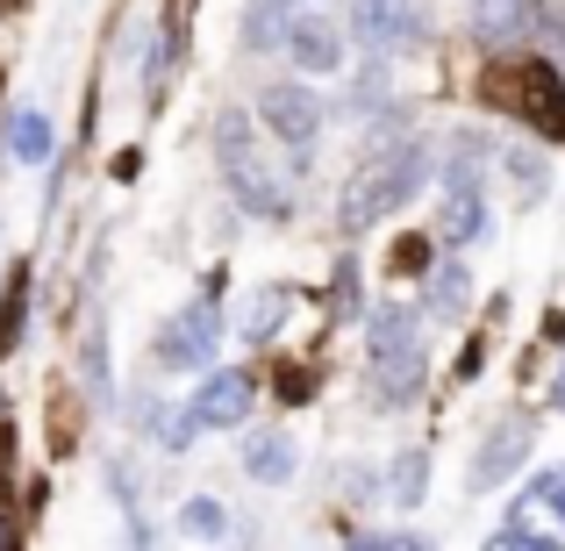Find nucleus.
I'll use <instances>...</instances> for the list:
<instances>
[{
    "label": "nucleus",
    "mask_w": 565,
    "mask_h": 551,
    "mask_svg": "<svg viewBox=\"0 0 565 551\" xmlns=\"http://www.w3.org/2000/svg\"><path fill=\"white\" fill-rule=\"evenodd\" d=\"M423 180H429V144H394V151H373L344 180V193H337V230H344V236H365L373 222L401 215V208L423 193Z\"/></svg>",
    "instance_id": "obj_1"
},
{
    "label": "nucleus",
    "mask_w": 565,
    "mask_h": 551,
    "mask_svg": "<svg viewBox=\"0 0 565 551\" xmlns=\"http://www.w3.org/2000/svg\"><path fill=\"white\" fill-rule=\"evenodd\" d=\"M215 345H222L215 301H186L180 316H166V330L151 337V365H166V372H201V365H215Z\"/></svg>",
    "instance_id": "obj_2"
},
{
    "label": "nucleus",
    "mask_w": 565,
    "mask_h": 551,
    "mask_svg": "<svg viewBox=\"0 0 565 551\" xmlns=\"http://www.w3.org/2000/svg\"><path fill=\"white\" fill-rule=\"evenodd\" d=\"M322 94L316 86H301V80H279V86H265L258 94V123L273 129L279 144H294V151H308V144L322 137Z\"/></svg>",
    "instance_id": "obj_3"
},
{
    "label": "nucleus",
    "mask_w": 565,
    "mask_h": 551,
    "mask_svg": "<svg viewBox=\"0 0 565 551\" xmlns=\"http://www.w3.org/2000/svg\"><path fill=\"white\" fill-rule=\"evenodd\" d=\"M250 401H258V380L244 365H201V386H193L186 415L201 430H236L250 415Z\"/></svg>",
    "instance_id": "obj_4"
},
{
    "label": "nucleus",
    "mask_w": 565,
    "mask_h": 551,
    "mask_svg": "<svg viewBox=\"0 0 565 551\" xmlns=\"http://www.w3.org/2000/svg\"><path fill=\"white\" fill-rule=\"evenodd\" d=\"M222 180H230V193H236V208H244V215H258V222H287V215H294L287 180H279V172L265 166V158L250 151V144L222 158Z\"/></svg>",
    "instance_id": "obj_5"
},
{
    "label": "nucleus",
    "mask_w": 565,
    "mask_h": 551,
    "mask_svg": "<svg viewBox=\"0 0 565 551\" xmlns=\"http://www.w3.org/2000/svg\"><path fill=\"white\" fill-rule=\"evenodd\" d=\"M279 43H287V57L301 72H316V80H322V72H344V57H351L344 29H337L330 14H316V8H294L287 22H279Z\"/></svg>",
    "instance_id": "obj_6"
},
{
    "label": "nucleus",
    "mask_w": 565,
    "mask_h": 551,
    "mask_svg": "<svg viewBox=\"0 0 565 551\" xmlns=\"http://www.w3.org/2000/svg\"><path fill=\"white\" fill-rule=\"evenodd\" d=\"M351 36L373 57H394L423 36V14H415V0H351Z\"/></svg>",
    "instance_id": "obj_7"
},
{
    "label": "nucleus",
    "mask_w": 565,
    "mask_h": 551,
    "mask_svg": "<svg viewBox=\"0 0 565 551\" xmlns=\"http://www.w3.org/2000/svg\"><path fill=\"white\" fill-rule=\"evenodd\" d=\"M523 458H530V423H523V415H509V423H494V430L480 437L472 487H494V480H509V473H523Z\"/></svg>",
    "instance_id": "obj_8"
},
{
    "label": "nucleus",
    "mask_w": 565,
    "mask_h": 551,
    "mask_svg": "<svg viewBox=\"0 0 565 551\" xmlns=\"http://www.w3.org/2000/svg\"><path fill=\"white\" fill-rule=\"evenodd\" d=\"M487 236V193L480 187H444V201H437V244L444 251H466V244H480Z\"/></svg>",
    "instance_id": "obj_9"
},
{
    "label": "nucleus",
    "mask_w": 565,
    "mask_h": 551,
    "mask_svg": "<svg viewBox=\"0 0 565 551\" xmlns=\"http://www.w3.org/2000/svg\"><path fill=\"white\" fill-rule=\"evenodd\" d=\"M365 351L373 359H408V351H423V316L401 301H380L373 316H365Z\"/></svg>",
    "instance_id": "obj_10"
},
{
    "label": "nucleus",
    "mask_w": 565,
    "mask_h": 551,
    "mask_svg": "<svg viewBox=\"0 0 565 551\" xmlns=\"http://www.w3.org/2000/svg\"><path fill=\"white\" fill-rule=\"evenodd\" d=\"M472 36H480L487 51H523L530 43V8L523 0H480V8H472Z\"/></svg>",
    "instance_id": "obj_11"
},
{
    "label": "nucleus",
    "mask_w": 565,
    "mask_h": 551,
    "mask_svg": "<svg viewBox=\"0 0 565 551\" xmlns=\"http://www.w3.org/2000/svg\"><path fill=\"white\" fill-rule=\"evenodd\" d=\"M294 466H301V452H294V437H279V430H258V437L244 444V473L258 487H287Z\"/></svg>",
    "instance_id": "obj_12"
},
{
    "label": "nucleus",
    "mask_w": 565,
    "mask_h": 551,
    "mask_svg": "<svg viewBox=\"0 0 565 551\" xmlns=\"http://www.w3.org/2000/svg\"><path fill=\"white\" fill-rule=\"evenodd\" d=\"M423 308L429 316H444V322H458L472 308V273L458 258H444V265H429V287H423Z\"/></svg>",
    "instance_id": "obj_13"
},
{
    "label": "nucleus",
    "mask_w": 565,
    "mask_h": 551,
    "mask_svg": "<svg viewBox=\"0 0 565 551\" xmlns=\"http://www.w3.org/2000/svg\"><path fill=\"white\" fill-rule=\"evenodd\" d=\"M415 394H423V351H408V359H373V401L380 409H408Z\"/></svg>",
    "instance_id": "obj_14"
},
{
    "label": "nucleus",
    "mask_w": 565,
    "mask_h": 551,
    "mask_svg": "<svg viewBox=\"0 0 565 551\" xmlns=\"http://www.w3.org/2000/svg\"><path fill=\"white\" fill-rule=\"evenodd\" d=\"M287 308H294L287 287H258V294L244 301V316H236V337H244V345H273L279 322H287Z\"/></svg>",
    "instance_id": "obj_15"
},
{
    "label": "nucleus",
    "mask_w": 565,
    "mask_h": 551,
    "mask_svg": "<svg viewBox=\"0 0 565 551\" xmlns=\"http://www.w3.org/2000/svg\"><path fill=\"white\" fill-rule=\"evenodd\" d=\"M423 495H429V452H394V473H386V501L394 509H423Z\"/></svg>",
    "instance_id": "obj_16"
},
{
    "label": "nucleus",
    "mask_w": 565,
    "mask_h": 551,
    "mask_svg": "<svg viewBox=\"0 0 565 551\" xmlns=\"http://www.w3.org/2000/svg\"><path fill=\"white\" fill-rule=\"evenodd\" d=\"M8 151L22 158V166H43V158H51V123H43V108H14V123H8Z\"/></svg>",
    "instance_id": "obj_17"
},
{
    "label": "nucleus",
    "mask_w": 565,
    "mask_h": 551,
    "mask_svg": "<svg viewBox=\"0 0 565 551\" xmlns=\"http://www.w3.org/2000/svg\"><path fill=\"white\" fill-rule=\"evenodd\" d=\"M180 530H186V538H230V501H222V495H193L186 501V509H180Z\"/></svg>",
    "instance_id": "obj_18"
},
{
    "label": "nucleus",
    "mask_w": 565,
    "mask_h": 551,
    "mask_svg": "<svg viewBox=\"0 0 565 551\" xmlns=\"http://www.w3.org/2000/svg\"><path fill=\"white\" fill-rule=\"evenodd\" d=\"M480 158H487V144L480 137H451L444 144V187H480Z\"/></svg>",
    "instance_id": "obj_19"
},
{
    "label": "nucleus",
    "mask_w": 565,
    "mask_h": 551,
    "mask_svg": "<svg viewBox=\"0 0 565 551\" xmlns=\"http://www.w3.org/2000/svg\"><path fill=\"white\" fill-rule=\"evenodd\" d=\"M523 516H552V523L565 530V466H558V473H537V480H530Z\"/></svg>",
    "instance_id": "obj_20"
},
{
    "label": "nucleus",
    "mask_w": 565,
    "mask_h": 551,
    "mask_svg": "<svg viewBox=\"0 0 565 551\" xmlns=\"http://www.w3.org/2000/svg\"><path fill=\"white\" fill-rule=\"evenodd\" d=\"M143 423L158 430V444H166V452H193V437H201V423H193L186 409H172V415H166V409H151Z\"/></svg>",
    "instance_id": "obj_21"
},
{
    "label": "nucleus",
    "mask_w": 565,
    "mask_h": 551,
    "mask_svg": "<svg viewBox=\"0 0 565 551\" xmlns=\"http://www.w3.org/2000/svg\"><path fill=\"white\" fill-rule=\"evenodd\" d=\"M523 8H530V36L565 51V0H523Z\"/></svg>",
    "instance_id": "obj_22"
},
{
    "label": "nucleus",
    "mask_w": 565,
    "mask_h": 551,
    "mask_svg": "<svg viewBox=\"0 0 565 551\" xmlns=\"http://www.w3.org/2000/svg\"><path fill=\"white\" fill-rule=\"evenodd\" d=\"M509 180H515V193H544V151H530V144H515L509 151Z\"/></svg>",
    "instance_id": "obj_23"
},
{
    "label": "nucleus",
    "mask_w": 565,
    "mask_h": 551,
    "mask_svg": "<svg viewBox=\"0 0 565 551\" xmlns=\"http://www.w3.org/2000/svg\"><path fill=\"white\" fill-rule=\"evenodd\" d=\"M244 144H250V123H244L236 108H222V115H215V151L230 158V151H244Z\"/></svg>",
    "instance_id": "obj_24"
},
{
    "label": "nucleus",
    "mask_w": 565,
    "mask_h": 551,
    "mask_svg": "<svg viewBox=\"0 0 565 551\" xmlns=\"http://www.w3.org/2000/svg\"><path fill=\"white\" fill-rule=\"evenodd\" d=\"M552 401H558V409H565V372H558V386H552Z\"/></svg>",
    "instance_id": "obj_25"
},
{
    "label": "nucleus",
    "mask_w": 565,
    "mask_h": 551,
    "mask_svg": "<svg viewBox=\"0 0 565 551\" xmlns=\"http://www.w3.org/2000/svg\"><path fill=\"white\" fill-rule=\"evenodd\" d=\"M273 8H287V14H294V8H308V0H273Z\"/></svg>",
    "instance_id": "obj_26"
}]
</instances>
